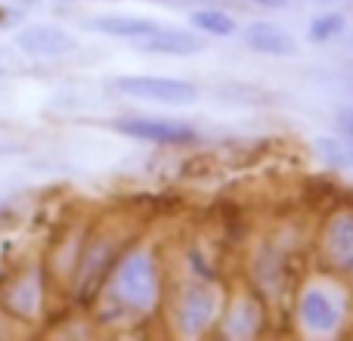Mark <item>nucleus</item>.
Here are the masks:
<instances>
[{
	"label": "nucleus",
	"instance_id": "f257e3e1",
	"mask_svg": "<svg viewBox=\"0 0 353 341\" xmlns=\"http://www.w3.org/2000/svg\"><path fill=\"white\" fill-rule=\"evenodd\" d=\"M115 298L128 311L146 313L159 301V264L149 251H130L115 270Z\"/></svg>",
	"mask_w": 353,
	"mask_h": 341
},
{
	"label": "nucleus",
	"instance_id": "f03ea898",
	"mask_svg": "<svg viewBox=\"0 0 353 341\" xmlns=\"http://www.w3.org/2000/svg\"><path fill=\"white\" fill-rule=\"evenodd\" d=\"M121 97L146 99L159 106H192L199 99V87L183 78H159V75H121L112 81Z\"/></svg>",
	"mask_w": 353,
	"mask_h": 341
},
{
	"label": "nucleus",
	"instance_id": "7ed1b4c3",
	"mask_svg": "<svg viewBox=\"0 0 353 341\" xmlns=\"http://www.w3.org/2000/svg\"><path fill=\"white\" fill-rule=\"evenodd\" d=\"M118 134L134 137L143 143H159V146H176V143H192L195 130L183 121H171V118H149V115H130L115 124Z\"/></svg>",
	"mask_w": 353,
	"mask_h": 341
},
{
	"label": "nucleus",
	"instance_id": "20e7f679",
	"mask_svg": "<svg viewBox=\"0 0 353 341\" xmlns=\"http://www.w3.org/2000/svg\"><path fill=\"white\" fill-rule=\"evenodd\" d=\"M16 47L28 56H37V59H59V56L74 53L78 41L65 28H59V25L34 22V25H25L16 35Z\"/></svg>",
	"mask_w": 353,
	"mask_h": 341
},
{
	"label": "nucleus",
	"instance_id": "39448f33",
	"mask_svg": "<svg viewBox=\"0 0 353 341\" xmlns=\"http://www.w3.org/2000/svg\"><path fill=\"white\" fill-rule=\"evenodd\" d=\"M217 317V295L208 286H192L183 292L180 307H176V323L186 335H201Z\"/></svg>",
	"mask_w": 353,
	"mask_h": 341
},
{
	"label": "nucleus",
	"instance_id": "423d86ee",
	"mask_svg": "<svg viewBox=\"0 0 353 341\" xmlns=\"http://www.w3.org/2000/svg\"><path fill=\"white\" fill-rule=\"evenodd\" d=\"M84 28L99 31L109 37H128V41H143V37L155 35L161 28L155 19L146 16H124V12H105V16H90L84 19Z\"/></svg>",
	"mask_w": 353,
	"mask_h": 341
},
{
	"label": "nucleus",
	"instance_id": "0eeeda50",
	"mask_svg": "<svg viewBox=\"0 0 353 341\" xmlns=\"http://www.w3.org/2000/svg\"><path fill=\"white\" fill-rule=\"evenodd\" d=\"M245 47L263 56H294L298 53V41L292 37V31H285L282 25L273 22H251L242 31Z\"/></svg>",
	"mask_w": 353,
	"mask_h": 341
},
{
	"label": "nucleus",
	"instance_id": "6e6552de",
	"mask_svg": "<svg viewBox=\"0 0 353 341\" xmlns=\"http://www.w3.org/2000/svg\"><path fill=\"white\" fill-rule=\"evenodd\" d=\"M298 313H301V323H304L310 332H316V335L335 332L338 323H341V311H338V304L323 292V289H307V292L301 295Z\"/></svg>",
	"mask_w": 353,
	"mask_h": 341
},
{
	"label": "nucleus",
	"instance_id": "1a4fd4ad",
	"mask_svg": "<svg viewBox=\"0 0 353 341\" xmlns=\"http://www.w3.org/2000/svg\"><path fill=\"white\" fill-rule=\"evenodd\" d=\"M137 43L146 53H161V56H195L205 50V37L199 31H186V28H159L155 35L143 37Z\"/></svg>",
	"mask_w": 353,
	"mask_h": 341
},
{
	"label": "nucleus",
	"instance_id": "9d476101",
	"mask_svg": "<svg viewBox=\"0 0 353 341\" xmlns=\"http://www.w3.org/2000/svg\"><path fill=\"white\" fill-rule=\"evenodd\" d=\"M112 257H115V249L105 242H97L84 255L81 270H78V286H74V292H78L81 301H90L93 295H97V289L103 286L105 273H109V267H112Z\"/></svg>",
	"mask_w": 353,
	"mask_h": 341
},
{
	"label": "nucleus",
	"instance_id": "9b49d317",
	"mask_svg": "<svg viewBox=\"0 0 353 341\" xmlns=\"http://www.w3.org/2000/svg\"><path fill=\"white\" fill-rule=\"evenodd\" d=\"M325 251L338 270L353 276V214H338L325 233Z\"/></svg>",
	"mask_w": 353,
	"mask_h": 341
},
{
	"label": "nucleus",
	"instance_id": "f8f14e48",
	"mask_svg": "<svg viewBox=\"0 0 353 341\" xmlns=\"http://www.w3.org/2000/svg\"><path fill=\"white\" fill-rule=\"evenodd\" d=\"M189 25H192L199 35H208V37L236 35V19L226 16L223 10H195L192 16H189Z\"/></svg>",
	"mask_w": 353,
	"mask_h": 341
},
{
	"label": "nucleus",
	"instance_id": "ddd939ff",
	"mask_svg": "<svg viewBox=\"0 0 353 341\" xmlns=\"http://www.w3.org/2000/svg\"><path fill=\"white\" fill-rule=\"evenodd\" d=\"M3 298H6V307H10L16 317H31L37 301H41V286H37L34 280H28V276H22L12 289H6Z\"/></svg>",
	"mask_w": 353,
	"mask_h": 341
},
{
	"label": "nucleus",
	"instance_id": "4468645a",
	"mask_svg": "<svg viewBox=\"0 0 353 341\" xmlns=\"http://www.w3.org/2000/svg\"><path fill=\"white\" fill-rule=\"evenodd\" d=\"M316 153L332 168H353V137H319Z\"/></svg>",
	"mask_w": 353,
	"mask_h": 341
},
{
	"label": "nucleus",
	"instance_id": "2eb2a0df",
	"mask_svg": "<svg viewBox=\"0 0 353 341\" xmlns=\"http://www.w3.org/2000/svg\"><path fill=\"white\" fill-rule=\"evenodd\" d=\"M257 326H261V311H257L251 301H242V304H236L230 311L226 332H230V335H239V338H248L257 332Z\"/></svg>",
	"mask_w": 353,
	"mask_h": 341
},
{
	"label": "nucleus",
	"instance_id": "dca6fc26",
	"mask_svg": "<svg viewBox=\"0 0 353 341\" xmlns=\"http://www.w3.org/2000/svg\"><path fill=\"white\" fill-rule=\"evenodd\" d=\"M344 31V12H319L307 25V41L310 43H329Z\"/></svg>",
	"mask_w": 353,
	"mask_h": 341
},
{
	"label": "nucleus",
	"instance_id": "f3484780",
	"mask_svg": "<svg viewBox=\"0 0 353 341\" xmlns=\"http://www.w3.org/2000/svg\"><path fill=\"white\" fill-rule=\"evenodd\" d=\"M338 128H341L347 137H353V109H341V112H338Z\"/></svg>",
	"mask_w": 353,
	"mask_h": 341
},
{
	"label": "nucleus",
	"instance_id": "a211bd4d",
	"mask_svg": "<svg viewBox=\"0 0 353 341\" xmlns=\"http://www.w3.org/2000/svg\"><path fill=\"white\" fill-rule=\"evenodd\" d=\"M251 3L257 6H267V10H282V6H288L292 0H251Z\"/></svg>",
	"mask_w": 353,
	"mask_h": 341
},
{
	"label": "nucleus",
	"instance_id": "6ab92c4d",
	"mask_svg": "<svg viewBox=\"0 0 353 341\" xmlns=\"http://www.w3.org/2000/svg\"><path fill=\"white\" fill-rule=\"evenodd\" d=\"M10 68H16V62H12V56L6 50H0V72H10Z\"/></svg>",
	"mask_w": 353,
	"mask_h": 341
},
{
	"label": "nucleus",
	"instance_id": "aec40b11",
	"mask_svg": "<svg viewBox=\"0 0 353 341\" xmlns=\"http://www.w3.org/2000/svg\"><path fill=\"white\" fill-rule=\"evenodd\" d=\"M59 3H93V0H59Z\"/></svg>",
	"mask_w": 353,
	"mask_h": 341
},
{
	"label": "nucleus",
	"instance_id": "412c9836",
	"mask_svg": "<svg viewBox=\"0 0 353 341\" xmlns=\"http://www.w3.org/2000/svg\"><path fill=\"white\" fill-rule=\"evenodd\" d=\"M323 3H332V0H323Z\"/></svg>",
	"mask_w": 353,
	"mask_h": 341
}]
</instances>
